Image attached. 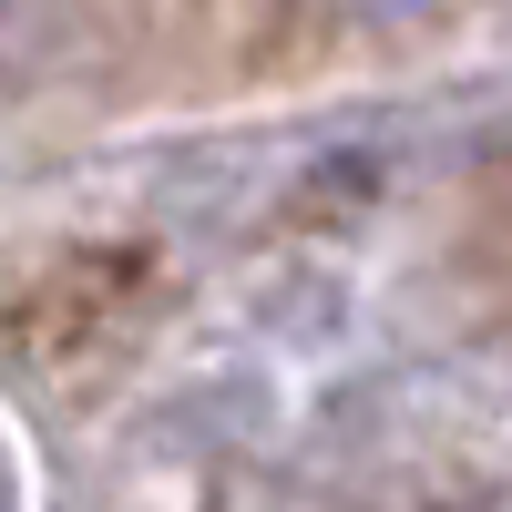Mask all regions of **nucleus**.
Segmentation results:
<instances>
[{"instance_id":"nucleus-2","label":"nucleus","mask_w":512,"mask_h":512,"mask_svg":"<svg viewBox=\"0 0 512 512\" xmlns=\"http://www.w3.org/2000/svg\"><path fill=\"white\" fill-rule=\"evenodd\" d=\"M349 11H369V21H420V11H441V0H349Z\"/></svg>"},{"instance_id":"nucleus-1","label":"nucleus","mask_w":512,"mask_h":512,"mask_svg":"<svg viewBox=\"0 0 512 512\" xmlns=\"http://www.w3.org/2000/svg\"><path fill=\"white\" fill-rule=\"evenodd\" d=\"M41 21H52V0H0V52H21Z\"/></svg>"}]
</instances>
